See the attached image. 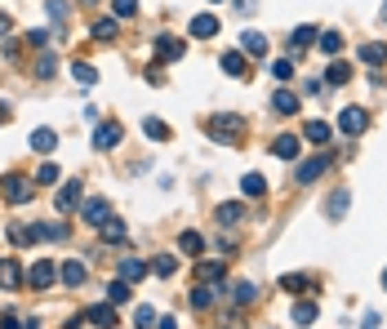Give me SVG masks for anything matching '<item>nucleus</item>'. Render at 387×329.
Masks as SVG:
<instances>
[{
	"label": "nucleus",
	"mask_w": 387,
	"mask_h": 329,
	"mask_svg": "<svg viewBox=\"0 0 387 329\" xmlns=\"http://www.w3.org/2000/svg\"><path fill=\"white\" fill-rule=\"evenodd\" d=\"M143 134L156 138V143H165V138H169V125H165V120H156V116H147L143 120Z\"/></svg>",
	"instance_id": "nucleus-41"
},
{
	"label": "nucleus",
	"mask_w": 387,
	"mask_h": 329,
	"mask_svg": "<svg viewBox=\"0 0 387 329\" xmlns=\"http://www.w3.org/2000/svg\"><path fill=\"white\" fill-rule=\"evenodd\" d=\"M303 138H307V143H316V147H325L329 138H334V129H329L325 120H307V125H303Z\"/></svg>",
	"instance_id": "nucleus-20"
},
{
	"label": "nucleus",
	"mask_w": 387,
	"mask_h": 329,
	"mask_svg": "<svg viewBox=\"0 0 387 329\" xmlns=\"http://www.w3.org/2000/svg\"><path fill=\"white\" fill-rule=\"evenodd\" d=\"M54 71H58V58L41 54V58H36V80H54Z\"/></svg>",
	"instance_id": "nucleus-34"
},
{
	"label": "nucleus",
	"mask_w": 387,
	"mask_h": 329,
	"mask_svg": "<svg viewBox=\"0 0 387 329\" xmlns=\"http://www.w3.org/2000/svg\"><path fill=\"white\" fill-rule=\"evenodd\" d=\"M120 138H125V125H120V120H98V129H93V147H98V152H111Z\"/></svg>",
	"instance_id": "nucleus-5"
},
{
	"label": "nucleus",
	"mask_w": 387,
	"mask_h": 329,
	"mask_svg": "<svg viewBox=\"0 0 387 329\" xmlns=\"http://www.w3.org/2000/svg\"><path fill=\"white\" fill-rule=\"evenodd\" d=\"M9 116H14V111H9V102H0V125H9Z\"/></svg>",
	"instance_id": "nucleus-51"
},
{
	"label": "nucleus",
	"mask_w": 387,
	"mask_h": 329,
	"mask_svg": "<svg viewBox=\"0 0 387 329\" xmlns=\"http://www.w3.org/2000/svg\"><path fill=\"white\" fill-rule=\"evenodd\" d=\"M241 49L250 54V58H267V36H263V32H245L241 36Z\"/></svg>",
	"instance_id": "nucleus-17"
},
{
	"label": "nucleus",
	"mask_w": 387,
	"mask_h": 329,
	"mask_svg": "<svg viewBox=\"0 0 387 329\" xmlns=\"http://www.w3.org/2000/svg\"><path fill=\"white\" fill-rule=\"evenodd\" d=\"M361 63L365 67H387V45H379V41H370V45H361Z\"/></svg>",
	"instance_id": "nucleus-16"
},
{
	"label": "nucleus",
	"mask_w": 387,
	"mask_h": 329,
	"mask_svg": "<svg viewBox=\"0 0 387 329\" xmlns=\"http://www.w3.org/2000/svg\"><path fill=\"white\" fill-rule=\"evenodd\" d=\"M93 41H98V45L116 41V18H98V23H93Z\"/></svg>",
	"instance_id": "nucleus-30"
},
{
	"label": "nucleus",
	"mask_w": 387,
	"mask_h": 329,
	"mask_svg": "<svg viewBox=\"0 0 387 329\" xmlns=\"http://www.w3.org/2000/svg\"><path fill=\"white\" fill-rule=\"evenodd\" d=\"M334 165V152H316V156H307L303 165H298V183H316L325 169Z\"/></svg>",
	"instance_id": "nucleus-7"
},
{
	"label": "nucleus",
	"mask_w": 387,
	"mask_h": 329,
	"mask_svg": "<svg viewBox=\"0 0 387 329\" xmlns=\"http://www.w3.org/2000/svg\"><path fill=\"white\" fill-rule=\"evenodd\" d=\"M241 192H245V196H267V183H263V174H245V178H241Z\"/></svg>",
	"instance_id": "nucleus-39"
},
{
	"label": "nucleus",
	"mask_w": 387,
	"mask_h": 329,
	"mask_svg": "<svg viewBox=\"0 0 387 329\" xmlns=\"http://www.w3.org/2000/svg\"><path fill=\"white\" fill-rule=\"evenodd\" d=\"M347 201H352V192H347V187H338V192L334 196H329V218H343V209H347Z\"/></svg>",
	"instance_id": "nucleus-32"
},
{
	"label": "nucleus",
	"mask_w": 387,
	"mask_h": 329,
	"mask_svg": "<svg viewBox=\"0 0 387 329\" xmlns=\"http://www.w3.org/2000/svg\"><path fill=\"white\" fill-rule=\"evenodd\" d=\"M32 187H36V178H27V174H5L0 178V192H5L9 205H27L32 201Z\"/></svg>",
	"instance_id": "nucleus-2"
},
{
	"label": "nucleus",
	"mask_w": 387,
	"mask_h": 329,
	"mask_svg": "<svg viewBox=\"0 0 387 329\" xmlns=\"http://www.w3.org/2000/svg\"><path fill=\"white\" fill-rule=\"evenodd\" d=\"M80 214H85V223H89V227H102V223L111 218V205L107 201H85Z\"/></svg>",
	"instance_id": "nucleus-13"
},
{
	"label": "nucleus",
	"mask_w": 387,
	"mask_h": 329,
	"mask_svg": "<svg viewBox=\"0 0 387 329\" xmlns=\"http://www.w3.org/2000/svg\"><path fill=\"white\" fill-rule=\"evenodd\" d=\"M254 298H258V285H254V280H236L232 285V303L236 307H250Z\"/></svg>",
	"instance_id": "nucleus-24"
},
{
	"label": "nucleus",
	"mask_w": 387,
	"mask_h": 329,
	"mask_svg": "<svg viewBox=\"0 0 387 329\" xmlns=\"http://www.w3.org/2000/svg\"><path fill=\"white\" fill-rule=\"evenodd\" d=\"M85 321H93L98 329H111V325H116V303H98V307H89V312H85Z\"/></svg>",
	"instance_id": "nucleus-15"
},
{
	"label": "nucleus",
	"mask_w": 387,
	"mask_h": 329,
	"mask_svg": "<svg viewBox=\"0 0 387 329\" xmlns=\"http://www.w3.org/2000/svg\"><path fill=\"white\" fill-rule=\"evenodd\" d=\"M98 231H102V240H107V245H125V236H129V231H125V223H120L116 214H111V218L102 223Z\"/></svg>",
	"instance_id": "nucleus-22"
},
{
	"label": "nucleus",
	"mask_w": 387,
	"mask_h": 329,
	"mask_svg": "<svg viewBox=\"0 0 387 329\" xmlns=\"http://www.w3.org/2000/svg\"><path fill=\"white\" fill-rule=\"evenodd\" d=\"M152 271H156V276H174V271H178V258H174V253H156V258H152Z\"/></svg>",
	"instance_id": "nucleus-37"
},
{
	"label": "nucleus",
	"mask_w": 387,
	"mask_h": 329,
	"mask_svg": "<svg viewBox=\"0 0 387 329\" xmlns=\"http://www.w3.org/2000/svg\"><path fill=\"white\" fill-rule=\"evenodd\" d=\"M210 5H214V0H210Z\"/></svg>",
	"instance_id": "nucleus-57"
},
{
	"label": "nucleus",
	"mask_w": 387,
	"mask_h": 329,
	"mask_svg": "<svg viewBox=\"0 0 387 329\" xmlns=\"http://www.w3.org/2000/svg\"><path fill=\"white\" fill-rule=\"evenodd\" d=\"M316 321V298H298L294 303V325H311Z\"/></svg>",
	"instance_id": "nucleus-28"
},
{
	"label": "nucleus",
	"mask_w": 387,
	"mask_h": 329,
	"mask_svg": "<svg viewBox=\"0 0 387 329\" xmlns=\"http://www.w3.org/2000/svg\"><path fill=\"white\" fill-rule=\"evenodd\" d=\"M187 32H192L196 41H214V36H219V18H214V14H196L192 23H187Z\"/></svg>",
	"instance_id": "nucleus-9"
},
{
	"label": "nucleus",
	"mask_w": 387,
	"mask_h": 329,
	"mask_svg": "<svg viewBox=\"0 0 387 329\" xmlns=\"http://www.w3.org/2000/svg\"><path fill=\"white\" fill-rule=\"evenodd\" d=\"M320 89H325V80H316V76H311V80H303V93H311V98H316Z\"/></svg>",
	"instance_id": "nucleus-49"
},
{
	"label": "nucleus",
	"mask_w": 387,
	"mask_h": 329,
	"mask_svg": "<svg viewBox=\"0 0 387 329\" xmlns=\"http://www.w3.org/2000/svg\"><path fill=\"white\" fill-rule=\"evenodd\" d=\"M383 23H387V5H383Z\"/></svg>",
	"instance_id": "nucleus-56"
},
{
	"label": "nucleus",
	"mask_w": 387,
	"mask_h": 329,
	"mask_svg": "<svg viewBox=\"0 0 387 329\" xmlns=\"http://www.w3.org/2000/svg\"><path fill=\"white\" fill-rule=\"evenodd\" d=\"M272 111H280V116H294V111H298V93L276 89V93H272Z\"/></svg>",
	"instance_id": "nucleus-23"
},
{
	"label": "nucleus",
	"mask_w": 387,
	"mask_h": 329,
	"mask_svg": "<svg viewBox=\"0 0 387 329\" xmlns=\"http://www.w3.org/2000/svg\"><path fill=\"white\" fill-rule=\"evenodd\" d=\"M27 143H32V152L49 156L54 147H58V134H54V129H32V138H27Z\"/></svg>",
	"instance_id": "nucleus-18"
},
{
	"label": "nucleus",
	"mask_w": 387,
	"mask_h": 329,
	"mask_svg": "<svg viewBox=\"0 0 387 329\" xmlns=\"http://www.w3.org/2000/svg\"><path fill=\"white\" fill-rule=\"evenodd\" d=\"M9 27H14V23H9V18L0 14V41H5V36H9Z\"/></svg>",
	"instance_id": "nucleus-52"
},
{
	"label": "nucleus",
	"mask_w": 387,
	"mask_h": 329,
	"mask_svg": "<svg viewBox=\"0 0 387 329\" xmlns=\"http://www.w3.org/2000/svg\"><path fill=\"white\" fill-rule=\"evenodd\" d=\"M223 71H228V76H250V54L245 49H232V54H223Z\"/></svg>",
	"instance_id": "nucleus-12"
},
{
	"label": "nucleus",
	"mask_w": 387,
	"mask_h": 329,
	"mask_svg": "<svg viewBox=\"0 0 387 329\" xmlns=\"http://www.w3.org/2000/svg\"><path fill=\"white\" fill-rule=\"evenodd\" d=\"M147 271H152V262L134 258V253H125V258H120V280H129V285H134V280H143Z\"/></svg>",
	"instance_id": "nucleus-11"
},
{
	"label": "nucleus",
	"mask_w": 387,
	"mask_h": 329,
	"mask_svg": "<svg viewBox=\"0 0 387 329\" xmlns=\"http://www.w3.org/2000/svg\"><path fill=\"white\" fill-rule=\"evenodd\" d=\"M316 36H320V32H316V27H294V36H289V49H294V54H303V49H307V45H311V41H316Z\"/></svg>",
	"instance_id": "nucleus-27"
},
{
	"label": "nucleus",
	"mask_w": 387,
	"mask_h": 329,
	"mask_svg": "<svg viewBox=\"0 0 387 329\" xmlns=\"http://www.w3.org/2000/svg\"><path fill=\"white\" fill-rule=\"evenodd\" d=\"M0 329H23V321L14 312H0Z\"/></svg>",
	"instance_id": "nucleus-48"
},
{
	"label": "nucleus",
	"mask_w": 387,
	"mask_h": 329,
	"mask_svg": "<svg viewBox=\"0 0 387 329\" xmlns=\"http://www.w3.org/2000/svg\"><path fill=\"white\" fill-rule=\"evenodd\" d=\"M160 329H178V325H174V316H160Z\"/></svg>",
	"instance_id": "nucleus-53"
},
{
	"label": "nucleus",
	"mask_w": 387,
	"mask_h": 329,
	"mask_svg": "<svg viewBox=\"0 0 387 329\" xmlns=\"http://www.w3.org/2000/svg\"><path fill=\"white\" fill-rule=\"evenodd\" d=\"M383 289H387V271H383Z\"/></svg>",
	"instance_id": "nucleus-55"
},
{
	"label": "nucleus",
	"mask_w": 387,
	"mask_h": 329,
	"mask_svg": "<svg viewBox=\"0 0 387 329\" xmlns=\"http://www.w3.org/2000/svg\"><path fill=\"white\" fill-rule=\"evenodd\" d=\"M58 280H63V285H67V289H80V285H85V262L67 258V262H63V267H58Z\"/></svg>",
	"instance_id": "nucleus-14"
},
{
	"label": "nucleus",
	"mask_w": 387,
	"mask_h": 329,
	"mask_svg": "<svg viewBox=\"0 0 387 329\" xmlns=\"http://www.w3.org/2000/svg\"><path fill=\"white\" fill-rule=\"evenodd\" d=\"M205 134H210L214 143L236 147V143L245 138V116H236V111H214V116L205 120Z\"/></svg>",
	"instance_id": "nucleus-1"
},
{
	"label": "nucleus",
	"mask_w": 387,
	"mask_h": 329,
	"mask_svg": "<svg viewBox=\"0 0 387 329\" xmlns=\"http://www.w3.org/2000/svg\"><path fill=\"white\" fill-rule=\"evenodd\" d=\"M80 321H85V316H67V321H63V329H80Z\"/></svg>",
	"instance_id": "nucleus-50"
},
{
	"label": "nucleus",
	"mask_w": 387,
	"mask_h": 329,
	"mask_svg": "<svg viewBox=\"0 0 387 329\" xmlns=\"http://www.w3.org/2000/svg\"><path fill=\"white\" fill-rule=\"evenodd\" d=\"M280 289H285V294H307V289H311V276H303V271H289V276H280Z\"/></svg>",
	"instance_id": "nucleus-26"
},
{
	"label": "nucleus",
	"mask_w": 387,
	"mask_h": 329,
	"mask_svg": "<svg viewBox=\"0 0 387 329\" xmlns=\"http://www.w3.org/2000/svg\"><path fill=\"white\" fill-rule=\"evenodd\" d=\"M71 76H76V84H85V89H89V84H98V71H93L89 63H76V67H71Z\"/></svg>",
	"instance_id": "nucleus-43"
},
{
	"label": "nucleus",
	"mask_w": 387,
	"mask_h": 329,
	"mask_svg": "<svg viewBox=\"0 0 387 329\" xmlns=\"http://www.w3.org/2000/svg\"><path fill=\"white\" fill-rule=\"evenodd\" d=\"M111 14H116V18H134L138 14V0H111Z\"/></svg>",
	"instance_id": "nucleus-46"
},
{
	"label": "nucleus",
	"mask_w": 387,
	"mask_h": 329,
	"mask_svg": "<svg viewBox=\"0 0 387 329\" xmlns=\"http://www.w3.org/2000/svg\"><path fill=\"white\" fill-rule=\"evenodd\" d=\"M214 218H219L223 227H236V223L245 218V205L241 201H228V205H219V209H214Z\"/></svg>",
	"instance_id": "nucleus-21"
},
{
	"label": "nucleus",
	"mask_w": 387,
	"mask_h": 329,
	"mask_svg": "<svg viewBox=\"0 0 387 329\" xmlns=\"http://www.w3.org/2000/svg\"><path fill=\"white\" fill-rule=\"evenodd\" d=\"M45 9H49V18H54V27H58V32H63V27H67V18H71V9H67V5H63V0H45Z\"/></svg>",
	"instance_id": "nucleus-36"
},
{
	"label": "nucleus",
	"mask_w": 387,
	"mask_h": 329,
	"mask_svg": "<svg viewBox=\"0 0 387 329\" xmlns=\"http://www.w3.org/2000/svg\"><path fill=\"white\" fill-rule=\"evenodd\" d=\"M272 76H276L280 84L294 80V63H289V58H276V63H272Z\"/></svg>",
	"instance_id": "nucleus-44"
},
{
	"label": "nucleus",
	"mask_w": 387,
	"mask_h": 329,
	"mask_svg": "<svg viewBox=\"0 0 387 329\" xmlns=\"http://www.w3.org/2000/svg\"><path fill=\"white\" fill-rule=\"evenodd\" d=\"M80 196H85L80 178H67V183H63L58 192H54V209H58V214H71V209L80 205Z\"/></svg>",
	"instance_id": "nucleus-4"
},
{
	"label": "nucleus",
	"mask_w": 387,
	"mask_h": 329,
	"mask_svg": "<svg viewBox=\"0 0 387 329\" xmlns=\"http://www.w3.org/2000/svg\"><path fill=\"white\" fill-rule=\"evenodd\" d=\"M107 303H116V307L129 303V280H120V276L111 280V285H107Z\"/></svg>",
	"instance_id": "nucleus-38"
},
{
	"label": "nucleus",
	"mask_w": 387,
	"mask_h": 329,
	"mask_svg": "<svg viewBox=\"0 0 387 329\" xmlns=\"http://www.w3.org/2000/svg\"><path fill=\"white\" fill-rule=\"evenodd\" d=\"M49 36H54V32H45V27H32V32H27V45L45 49V45H49Z\"/></svg>",
	"instance_id": "nucleus-47"
},
{
	"label": "nucleus",
	"mask_w": 387,
	"mask_h": 329,
	"mask_svg": "<svg viewBox=\"0 0 387 329\" xmlns=\"http://www.w3.org/2000/svg\"><path fill=\"white\" fill-rule=\"evenodd\" d=\"M223 276H228L223 262H201V267H196V280H201V285H219Z\"/></svg>",
	"instance_id": "nucleus-25"
},
{
	"label": "nucleus",
	"mask_w": 387,
	"mask_h": 329,
	"mask_svg": "<svg viewBox=\"0 0 387 329\" xmlns=\"http://www.w3.org/2000/svg\"><path fill=\"white\" fill-rule=\"evenodd\" d=\"M32 178H36V187H54V183H58V165H49V161H45Z\"/></svg>",
	"instance_id": "nucleus-42"
},
{
	"label": "nucleus",
	"mask_w": 387,
	"mask_h": 329,
	"mask_svg": "<svg viewBox=\"0 0 387 329\" xmlns=\"http://www.w3.org/2000/svg\"><path fill=\"white\" fill-rule=\"evenodd\" d=\"M54 280H58V262H49V258L32 262V271H27V285L32 289H54Z\"/></svg>",
	"instance_id": "nucleus-6"
},
{
	"label": "nucleus",
	"mask_w": 387,
	"mask_h": 329,
	"mask_svg": "<svg viewBox=\"0 0 387 329\" xmlns=\"http://www.w3.org/2000/svg\"><path fill=\"white\" fill-rule=\"evenodd\" d=\"M338 129H343L347 138L365 134V129H370V111H365V107H343V111H338Z\"/></svg>",
	"instance_id": "nucleus-3"
},
{
	"label": "nucleus",
	"mask_w": 387,
	"mask_h": 329,
	"mask_svg": "<svg viewBox=\"0 0 387 329\" xmlns=\"http://www.w3.org/2000/svg\"><path fill=\"white\" fill-rule=\"evenodd\" d=\"M23 329H36V321H23Z\"/></svg>",
	"instance_id": "nucleus-54"
},
{
	"label": "nucleus",
	"mask_w": 387,
	"mask_h": 329,
	"mask_svg": "<svg viewBox=\"0 0 387 329\" xmlns=\"http://www.w3.org/2000/svg\"><path fill=\"white\" fill-rule=\"evenodd\" d=\"M9 240H14L18 249L32 245V240H36V227H27V223H14V227H9Z\"/></svg>",
	"instance_id": "nucleus-35"
},
{
	"label": "nucleus",
	"mask_w": 387,
	"mask_h": 329,
	"mask_svg": "<svg viewBox=\"0 0 387 329\" xmlns=\"http://www.w3.org/2000/svg\"><path fill=\"white\" fill-rule=\"evenodd\" d=\"M325 80H329V84H347V80H352V67L334 58V63H329V71H325Z\"/></svg>",
	"instance_id": "nucleus-40"
},
{
	"label": "nucleus",
	"mask_w": 387,
	"mask_h": 329,
	"mask_svg": "<svg viewBox=\"0 0 387 329\" xmlns=\"http://www.w3.org/2000/svg\"><path fill=\"white\" fill-rule=\"evenodd\" d=\"M214 298H219V294H214V285H196V289H192V307H196V312L214 307Z\"/></svg>",
	"instance_id": "nucleus-31"
},
{
	"label": "nucleus",
	"mask_w": 387,
	"mask_h": 329,
	"mask_svg": "<svg viewBox=\"0 0 387 329\" xmlns=\"http://www.w3.org/2000/svg\"><path fill=\"white\" fill-rule=\"evenodd\" d=\"M178 249L196 258V253H205V236H201V231H183V236H178Z\"/></svg>",
	"instance_id": "nucleus-29"
},
{
	"label": "nucleus",
	"mask_w": 387,
	"mask_h": 329,
	"mask_svg": "<svg viewBox=\"0 0 387 329\" xmlns=\"http://www.w3.org/2000/svg\"><path fill=\"white\" fill-rule=\"evenodd\" d=\"M134 325H138V329H152V325H156V312H152L147 303H138V312H134Z\"/></svg>",
	"instance_id": "nucleus-45"
},
{
	"label": "nucleus",
	"mask_w": 387,
	"mask_h": 329,
	"mask_svg": "<svg viewBox=\"0 0 387 329\" xmlns=\"http://www.w3.org/2000/svg\"><path fill=\"white\" fill-rule=\"evenodd\" d=\"M320 54L338 58V54H343V36H338V32H320Z\"/></svg>",
	"instance_id": "nucleus-33"
},
{
	"label": "nucleus",
	"mask_w": 387,
	"mask_h": 329,
	"mask_svg": "<svg viewBox=\"0 0 387 329\" xmlns=\"http://www.w3.org/2000/svg\"><path fill=\"white\" fill-rule=\"evenodd\" d=\"M187 54V41H178V36H156V58L160 63H178Z\"/></svg>",
	"instance_id": "nucleus-8"
},
{
	"label": "nucleus",
	"mask_w": 387,
	"mask_h": 329,
	"mask_svg": "<svg viewBox=\"0 0 387 329\" xmlns=\"http://www.w3.org/2000/svg\"><path fill=\"white\" fill-rule=\"evenodd\" d=\"M272 156H276V161H294V156H298V138L294 134L272 138Z\"/></svg>",
	"instance_id": "nucleus-19"
},
{
	"label": "nucleus",
	"mask_w": 387,
	"mask_h": 329,
	"mask_svg": "<svg viewBox=\"0 0 387 329\" xmlns=\"http://www.w3.org/2000/svg\"><path fill=\"white\" fill-rule=\"evenodd\" d=\"M23 280H27V271L14 258H0V289H23Z\"/></svg>",
	"instance_id": "nucleus-10"
}]
</instances>
